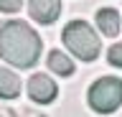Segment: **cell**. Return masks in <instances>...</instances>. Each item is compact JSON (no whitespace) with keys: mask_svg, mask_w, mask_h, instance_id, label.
Here are the masks:
<instances>
[{"mask_svg":"<svg viewBox=\"0 0 122 117\" xmlns=\"http://www.w3.org/2000/svg\"><path fill=\"white\" fill-rule=\"evenodd\" d=\"M25 117H46V115H38L36 109H25Z\"/></svg>","mask_w":122,"mask_h":117,"instance_id":"cell-12","label":"cell"},{"mask_svg":"<svg viewBox=\"0 0 122 117\" xmlns=\"http://www.w3.org/2000/svg\"><path fill=\"white\" fill-rule=\"evenodd\" d=\"M0 117H18L10 107H0Z\"/></svg>","mask_w":122,"mask_h":117,"instance_id":"cell-11","label":"cell"},{"mask_svg":"<svg viewBox=\"0 0 122 117\" xmlns=\"http://www.w3.org/2000/svg\"><path fill=\"white\" fill-rule=\"evenodd\" d=\"M89 107L99 115H112L122 104V79L117 76H102L89 86L86 94Z\"/></svg>","mask_w":122,"mask_h":117,"instance_id":"cell-3","label":"cell"},{"mask_svg":"<svg viewBox=\"0 0 122 117\" xmlns=\"http://www.w3.org/2000/svg\"><path fill=\"white\" fill-rule=\"evenodd\" d=\"M30 18L41 25H51L61 15V0H28Z\"/></svg>","mask_w":122,"mask_h":117,"instance_id":"cell-5","label":"cell"},{"mask_svg":"<svg viewBox=\"0 0 122 117\" xmlns=\"http://www.w3.org/2000/svg\"><path fill=\"white\" fill-rule=\"evenodd\" d=\"M25 89H28V97L36 102V104H48V102H53L56 94H59V86L53 84V79L46 76V74H33V76L28 79Z\"/></svg>","mask_w":122,"mask_h":117,"instance_id":"cell-4","label":"cell"},{"mask_svg":"<svg viewBox=\"0 0 122 117\" xmlns=\"http://www.w3.org/2000/svg\"><path fill=\"white\" fill-rule=\"evenodd\" d=\"M61 41H64V46L76 56V59H81V61H94L102 51V43H99V36L94 33L89 23H84V20H71L66 23L64 33H61Z\"/></svg>","mask_w":122,"mask_h":117,"instance_id":"cell-2","label":"cell"},{"mask_svg":"<svg viewBox=\"0 0 122 117\" xmlns=\"http://www.w3.org/2000/svg\"><path fill=\"white\" fill-rule=\"evenodd\" d=\"M20 94V79L15 76V71L0 66V99H15Z\"/></svg>","mask_w":122,"mask_h":117,"instance_id":"cell-7","label":"cell"},{"mask_svg":"<svg viewBox=\"0 0 122 117\" xmlns=\"http://www.w3.org/2000/svg\"><path fill=\"white\" fill-rule=\"evenodd\" d=\"M23 5V0H0V10L3 13H18Z\"/></svg>","mask_w":122,"mask_h":117,"instance_id":"cell-10","label":"cell"},{"mask_svg":"<svg viewBox=\"0 0 122 117\" xmlns=\"http://www.w3.org/2000/svg\"><path fill=\"white\" fill-rule=\"evenodd\" d=\"M107 61L112 64V66H117V69H122V43H112V46H109Z\"/></svg>","mask_w":122,"mask_h":117,"instance_id":"cell-9","label":"cell"},{"mask_svg":"<svg viewBox=\"0 0 122 117\" xmlns=\"http://www.w3.org/2000/svg\"><path fill=\"white\" fill-rule=\"evenodd\" d=\"M48 69L53 71V74H59V76H71L74 74V61L69 59L64 51H51L48 54Z\"/></svg>","mask_w":122,"mask_h":117,"instance_id":"cell-8","label":"cell"},{"mask_svg":"<svg viewBox=\"0 0 122 117\" xmlns=\"http://www.w3.org/2000/svg\"><path fill=\"white\" fill-rule=\"evenodd\" d=\"M43 43L28 23L23 20H5L0 25V59L13 64L15 69H30L41 59Z\"/></svg>","mask_w":122,"mask_h":117,"instance_id":"cell-1","label":"cell"},{"mask_svg":"<svg viewBox=\"0 0 122 117\" xmlns=\"http://www.w3.org/2000/svg\"><path fill=\"white\" fill-rule=\"evenodd\" d=\"M97 25L99 31H102V36H117L120 33V13L114 8H99L97 10Z\"/></svg>","mask_w":122,"mask_h":117,"instance_id":"cell-6","label":"cell"}]
</instances>
